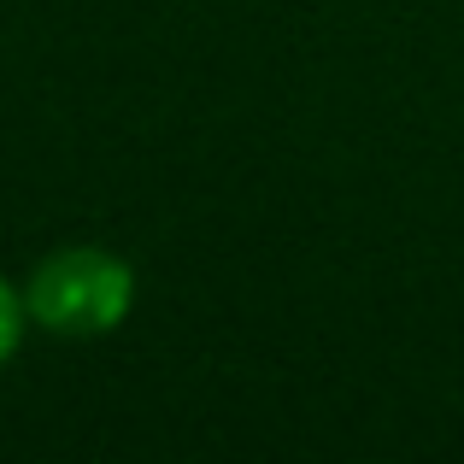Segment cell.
Returning <instances> with one entry per match:
<instances>
[{"label":"cell","mask_w":464,"mask_h":464,"mask_svg":"<svg viewBox=\"0 0 464 464\" xmlns=\"http://www.w3.org/2000/svg\"><path fill=\"white\" fill-rule=\"evenodd\" d=\"M130 300H136V276L124 259L101 247H65L35 265L24 306L53 335H106L124 324Z\"/></svg>","instance_id":"obj_1"},{"label":"cell","mask_w":464,"mask_h":464,"mask_svg":"<svg viewBox=\"0 0 464 464\" xmlns=\"http://www.w3.org/2000/svg\"><path fill=\"white\" fill-rule=\"evenodd\" d=\"M18 329H24V324H18V295L0 283V364L12 359V347H18Z\"/></svg>","instance_id":"obj_2"}]
</instances>
